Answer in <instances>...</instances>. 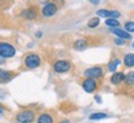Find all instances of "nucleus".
I'll use <instances>...</instances> for the list:
<instances>
[{
  "label": "nucleus",
  "mask_w": 134,
  "mask_h": 123,
  "mask_svg": "<svg viewBox=\"0 0 134 123\" xmlns=\"http://www.w3.org/2000/svg\"><path fill=\"white\" fill-rule=\"evenodd\" d=\"M16 53V49L14 46L6 42H0V57L5 59V58H12Z\"/></svg>",
  "instance_id": "1"
},
{
  "label": "nucleus",
  "mask_w": 134,
  "mask_h": 123,
  "mask_svg": "<svg viewBox=\"0 0 134 123\" xmlns=\"http://www.w3.org/2000/svg\"><path fill=\"white\" fill-rule=\"evenodd\" d=\"M35 119V112L30 110L21 111L16 116V121L19 123H32Z\"/></svg>",
  "instance_id": "2"
},
{
  "label": "nucleus",
  "mask_w": 134,
  "mask_h": 123,
  "mask_svg": "<svg viewBox=\"0 0 134 123\" xmlns=\"http://www.w3.org/2000/svg\"><path fill=\"white\" fill-rule=\"evenodd\" d=\"M40 64H41V58L37 54H29L25 58V65L29 69H35L37 66H40Z\"/></svg>",
  "instance_id": "3"
},
{
  "label": "nucleus",
  "mask_w": 134,
  "mask_h": 123,
  "mask_svg": "<svg viewBox=\"0 0 134 123\" xmlns=\"http://www.w3.org/2000/svg\"><path fill=\"white\" fill-rule=\"evenodd\" d=\"M84 75L95 80V79L101 78L102 75H103V70H102V68H100V66H92V68L86 69L85 71H84Z\"/></svg>",
  "instance_id": "4"
},
{
  "label": "nucleus",
  "mask_w": 134,
  "mask_h": 123,
  "mask_svg": "<svg viewBox=\"0 0 134 123\" xmlns=\"http://www.w3.org/2000/svg\"><path fill=\"white\" fill-rule=\"evenodd\" d=\"M57 10H58L57 5L54 4V3H46V5L42 9V14L46 17H52L57 14Z\"/></svg>",
  "instance_id": "5"
},
{
  "label": "nucleus",
  "mask_w": 134,
  "mask_h": 123,
  "mask_svg": "<svg viewBox=\"0 0 134 123\" xmlns=\"http://www.w3.org/2000/svg\"><path fill=\"white\" fill-rule=\"evenodd\" d=\"M53 68L57 73H66L70 69V63L68 60H58L54 63Z\"/></svg>",
  "instance_id": "6"
},
{
  "label": "nucleus",
  "mask_w": 134,
  "mask_h": 123,
  "mask_svg": "<svg viewBox=\"0 0 134 123\" xmlns=\"http://www.w3.org/2000/svg\"><path fill=\"white\" fill-rule=\"evenodd\" d=\"M97 15H98L100 17L116 19V20H117V17L121 16L119 11H117V10H105V9H102V10H98V11H97Z\"/></svg>",
  "instance_id": "7"
},
{
  "label": "nucleus",
  "mask_w": 134,
  "mask_h": 123,
  "mask_svg": "<svg viewBox=\"0 0 134 123\" xmlns=\"http://www.w3.org/2000/svg\"><path fill=\"white\" fill-rule=\"evenodd\" d=\"M96 87H97V84L96 81L93 80V79H90V78H86L84 81H82V89L86 91V92H93V91L96 90Z\"/></svg>",
  "instance_id": "8"
},
{
  "label": "nucleus",
  "mask_w": 134,
  "mask_h": 123,
  "mask_svg": "<svg viewBox=\"0 0 134 123\" xmlns=\"http://www.w3.org/2000/svg\"><path fill=\"white\" fill-rule=\"evenodd\" d=\"M122 81H126V75H124V73H122V71H116V73L111 76V82H112L113 85H118V84H121Z\"/></svg>",
  "instance_id": "9"
},
{
  "label": "nucleus",
  "mask_w": 134,
  "mask_h": 123,
  "mask_svg": "<svg viewBox=\"0 0 134 123\" xmlns=\"http://www.w3.org/2000/svg\"><path fill=\"white\" fill-rule=\"evenodd\" d=\"M111 32L114 33L118 38H121V40H130L132 36H130L129 33L124 31V30H121V29H111Z\"/></svg>",
  "instance_id": "10"
},
{
  "label": "nucleus",
  "mask_w": 134,
  "mask_h": 123,
  "mask_svg": "<svg viewBox=\"0 0 134 123\" xmlns=\"http://www.w3.org/2000/svg\"><path fill=\"white\" fill-rule=\"evenodd\" d=\"M22 16L26 17V19H29V20L36 19V16H37L36 8H29V9H26V10H24V11H22Z\"/></svg>",
  "instance_id": "11"
},
{
  "label": "nucleus",
  "mask_w": 134,
  "mask_h": 123,
  "mask_svg": "<svg viewBox=\"0 0 134 123\" xmlns=\"http://www.w3.org/2000/svg\"><path fill=\"white\" fill-rule=\"evenodd\" d=\"M53 122H54L53 117L51 115H48V113H43L37 119V123H53Z\"/></svg>",
  "instance_id": "12"
},
{
  "label": "nucleus",
  "mask_w": 134,
  "mask_h": 123,
  "mask_svg": "<svg viewBox=\"0 0 134 123\" xmlns=\"http://www.w3.org/2000/svg\"><path fill=\"white\" fill-rule=\"evenodd\" d=\"M123 63L126 64V66H134V54L129 53L124 55V59H123Z\"/></svg>",
  "instance_id": "13"
},
{
  "label": "nucleus",
  "mask_w": 134,
  "mask_h": 123,
  "mask_svg": "<svg viewBox=\"0 0 134 123\" xmlns=\"http://www.w3.org/2000/svg\"><path fill=\"white\" fill-rule=\"evenodd\" d=\"M0 79H1L4 82H6V81H9V80H11L12 75H11V73H9V71H6V70L0 69Z\"/></svg>",
  "instance_id": "14"
},
{
  "label": "nucleus",
  "mask_w": 134,
  "mask_h": 123,
  "mask_svg": "<svg viewBox=\"0 0 134 123\" xmlns=\"http://www.w3.org/2000/svg\"><path fill=\"white\" fill-rule=\"evenodd\" d=\"M74 48L76 49V51H82L84 48H86V41L85 40H77L74 43Z\"/></svg>",
  "instance_id": "15"
},
{
  "label": "nucleus",
  "mask_w": 134,
  "mask_h": 123,
  "mask_svg": "<svg viewBox=\"0 0 134 123\" xmlns=\"http://www.w3.org/2000/svg\"><path fill=\"white\" fill-rule=\"evenodd\" d=\"M119 64H121V60H119V59H113V60L108 64V70L112 71V73H116V69H117V66L119 65Z\"/></svg>",
  "instance_id": "16"
},
{
  "label": "nucleus",
  "mask_w": 134,
  "mask_h": 123,
  "mask_svg": "<svg viewBox=\"0 0 134 123\" xmlns=\"http://www.w3.org/2000/svg\"><path fill=\"white\" fill-rule=\"evenodd\" d=\"M89 118L92 119V121H96V119L107 118V115H106V113H102V112H96V113H91Z\"/></svg>",
  "instance_id": "17"
},
{
  "label": "nucleus",
  "mask_w": 134,
  "mask_h": 123,
  "mask_svg": "<svg viewBox=\"0 0 134 123\" xmlns=\"http://www.w3.org/2000/svg\"><path fill=\"white\" fill-rule=\"evenodd\" d=\"M108 27H112V29H118V26H119V22H118L116 19H107L105 22Z\"/></svg>",
  "instance_id": "18"
},
{
  "label": "nucleus",
  "mask_w": 134,
  "mask_h": 123,
  "mask_svg": "<svg viewBox=\"0 0 134 123\" xmlns=\"http://www.w3.org/2000/svg\"><path fill=\"white\" fill-rule=\"evenodd\" d=\"M98 24H100V19H98V17H92V19L89 21L87 26L91 27V29H93V27H97Z\"/></svg>",
  "instance_id": "19"
},
{
  "label": "nucleus",
  "mask_w": 134,
  "mask_h": 123,
  "mask_svg": "<svg viewBox=\"0 0 134 123\" xmlns=\"http://www.w3.org/2000/svg\"><path fill=\"white\" fill-rule=\"evenodd\" d=\"M124 29H126V31L128 33L134 32V22H133V21H128V22H126V25H124Z\"/></svg>",
  "instance_id": "20"
},
{
  "label": "nucleus",
  "mask_w": 134,
  "mask_h": 123,
  "mask_svg": "<svg viewBox=\"0 0 134 123\" xmlns=\"http://www.w3.org/2000/svg\"><path fill=\"white\" fill-rule=\"evenodd\" d=\"M126 82L128 85H134V71H130L128 75H126Z\"/></svg>",
  "instance_id": "21"
},
{
  "label": "nucleus",
  "mask_w": 134,
  "mask_h": 123,
  "mask_svg": "<svg viewBox=\"0 0 134 123\" xmlns=\"http://www.w3.org/2000/svg\"><path fill=\"white\" fill-rule=\"evenodd\" d=\"M114 42H116V44H118V46H123V44H124V40H121V38H116V40H114Z\"/></svg>",
  "instance_id": "22"
},
{
  "label": "nucleus",
  "mask_w": 134,
  "mask_h": 123,
  "mask_svg": "<svg viewBox=\"0 0 134 123\" xmlns=\"http://www.w3.org/2000/svg\"><path fill=\"white\" fill-rule=\"evenodd\" d=\"M4 112H5V108L3 106H0V117H3V116H4Z\"/></svg>",
  "instance_id": "23"
},
{
  "label": "nucleus",
  "mask_w": 134,
  "mask_h": 123,
  "mask_svg": "<svg viewBox=\"0 0 134 123\" xmlns=\"http://www.w3.org/2000/svg\"><path fill=\"white\" fill-rule=\"evenodd\" d=\"M95 100H96V101H97V103H101V102H102V98L100 97V96H98V95H96V96H95Z\"/></svg>",
  "instance_id": "24"
},
{
  "label": "nucleus",
  "mask_w": 134,
  "mask_h": 123,
  "mask_svg": "<svg viewBox=\"0 0 134 123\" xmlns=\"http://www.w3.org/2000/svg\"><path fill=\"white\" fill-rule=\"evenodd\" d=\"M36 37H42V32H41V31H38V32L36 33Z\"/></svg>",
  "instance_id": "25"
},
{
  "label": "nucleus",
  "mask_w": 134,
  "mask_h": 123,
  "mask_svg": "<svg viewBox=\"0 0 134 123\" xmlns=\"http://www.w3.org/2000/svg\"><path fill=\"white\" fill-rule=\"evenodd\" d=\"M91 4H93V5H97V4H100V1H90Z\"/></svg>",
  "instance_id": "26"
},
{
  "label": "nucleus",
  "mask_w": 134,
  "mask_h": 123,
  "mask_svg": "<svg viewBox=\"0 0 134 123\" xmlns=\"http://www.w3.org/2000/svg\"><path fill=\"white\" fill-rule=\"evenodd\" d=\"M62 123H69V121H68V119H65V121H63Z\"/></svg>",
  "instance_id": "27"
},
{
  "label": "nucleus",
  "mask_w": 134,
  "mask_h": 123,
  "mask_svg": "<svg viewBox=\"0 0 134 123\" xmlns=\"http://www.w3.org/2000/svg\"><path fill=\"white\" fill-rule=\"evenodd\" d=\"M133 47H134V42H133Z\"/></svg>",
  "instance_id": "28"
}]
</instances>
